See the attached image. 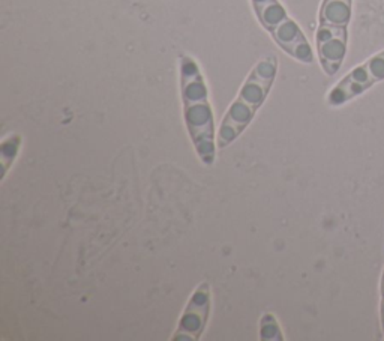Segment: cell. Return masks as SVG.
<instances>
[{"label": "cell", "instance_id": "cell-1", "mask_svg": "<svg viewBox=\"0 0 384 341\" xmlns=\"http://www.w3.org/2000/svg\"><path fill=\"white\" fill-rule=\"evenodd\" d=\"M179 74L188 136L201 164L210 167L216 159V128L206 80L195 59L186 55L179 59Z\"/></svg>", "mask_w": 384, "mask_h": 341}, {"label": "cell", "instance_id": "cell-2", "mask_svg": "<svg viewBox=\"0 0 384 341\" xmlns=\"http://www.w3.org/2000/svg\"><path fill=\"white\" fill-rule=\"evenodd\" d=\"M278 60L269 56L261 59L246 77L233 104L224 114L218 132V148L225 149L239 139L250 127L255 114L266 103L273 82L277 78Z\"/></svg>", "mask_w": 384, "mask_h": 341}, {"label": "cell", "instance_id": "cell-3", "mask_svg": "<svg viewBox=\"0 0 384 341\" xmlns=\"http://www.w3.org/2000/svg\"><path fill=\"white\" fill-rule=\"evenodd\" d=\"M353 0H323L318 14L315 47L320 65L327 76H335L344 64L349 46V26Z\"/></svg>", "mask_w": 384, "mask_h": 341}, {"label": "cell", "instance_id": "cell-4", "mask_svg": "<svg viewBox=\"0 0 384 341\" xmlns=\"http://www.w3.org/2000/svg\"><path fill=\"white\" fill-rule=\"evenodd\" d=\"M260 24L278 47L302 64H313L314 53L299 24L291 19L279 0H251Z\"/></svg>", "mask_w": 384, "mask_h": 341}, {"label": "cell", "instance_id": "cell-5", "mask_svg": "<svg viewBox=\"0 0 384 341\" xmlns=\"http://www.w3.org/2000/svg\"><path fill=\"white\" fill-rule=\"evenodd\" d=\"M384 82V50L356 67L327 95V104L341 107Z\"/></svg>", "mask_w": 384, "mask_h": 341}, {"label": "cell", "instance_id": "cell-6", "mask_svg": "<svg viewBox=\"0 0 384 341\" xmlns=\"http://www.w3.org/2000/svg\"><path fill=\"white\" fill-rule=\"evenodd\" d=\"M212 310V292L209 283H201L186 304L171 341H198L203 337Z\"/></svg>", "mask_w": 384, "mask_h": 341}, {"label": "cell", "instance_id": "cell-7", "mask_svg": "<svg viewBox=\"0 0 384 341\" xmlns=\"http://www.w3.org/2000/svg\"><path fill=\"white\" fill-rule=\"evenodd\" d=\"M21 146V137L18 134H11L2 143V166H3V177H6L8 168L12 166Z\"/></svg>", "mask_w": 384, "mask_h": 341}, {"label": "cell", "instance_id": "cell-8", "mask_svg": "<svg viewBox=\"0 0 384 341\" xmlns=\"http://www.w3.org/2000/svg\"><path fill=\"white\" fill-rule=\"evenodd\" d=\"M260 334L261 340H284V335H282V331L279 328V323L277 317L273 314L268 313L264 314L260 322Z\"/></svg>", "mask_w": 384, "mask_h": 341}, {"label": "cell", "instance_id": "cell-9", "mask_svg": "<svg viewBox=\"0 0 384 341\" xmlns=\"http://www.w3.org/2000/svg\"><path fill=\"white\" fill-rule=\"evenodd\" d=\"M380 320H381V329L384 334V272L381 280V304H380Z\"/></svg>", "mask_w": 384, "mask_h": 341}]
</instances>
